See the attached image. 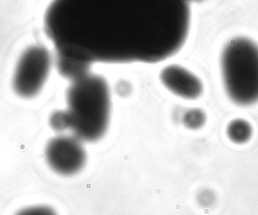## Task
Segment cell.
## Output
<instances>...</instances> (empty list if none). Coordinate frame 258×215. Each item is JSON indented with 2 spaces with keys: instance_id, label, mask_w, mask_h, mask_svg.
Returning a JSON list of instances; mask_svg holds the SVG:
<instances>
[{
  "instance_id": "cell-1",
  "label": "cell",
  "mask_w": 258,
  "mask_h": 215,
  "mask_svg": "<svg viewBox=\"0 0 258 215\" xmlns=\"http://www.w3.org/2000/svg\"><path fill=\"white\" fill-rule=\"evenodd\" d=\"M45 30L57 57L94 63H157L180 51L188 0H53Z\"/></svg>"
},
{
  "instance_id": "cell-2",
  "label": "cell",
  "mask_w": 258,
  "mask_h": 215,
  "mask_svg": "<svg viewBox=\"0 0 258 215\" xmlns=\"http://www.w3.org/2000/svg\"><path fill=\"white\" fill-rule=\"evenodd\" d=\"M64 110L68 129L81 141L104 137L110 124L111 98L105 79L88 74L72 81L67 92Z\"/></svg>"
},
{
  "instance_id": "cell-3",
  "label": "cell",
  "mask_w": 258,
  "mask_h": 215,
  "mask_svg": "<svg viewBox=\"0 0 258 215\" xmlns=\"http://www.w3.org/2000/svg\"><path fill=\"white\" fill-rule=\"evenodd\" d=\"M221 72L233 102L249 106L258 101V46L245 37L232 39L223 50Z\"/></svg>"
},
{
  "instance_id": "cell-4",
  "label": "cell",
  "mask_w": 258,
  "mask_h": 215,
  "mask_svg": "<svg viewBox=\"0 0 258 215\" xmlns=\"http://www.w3.org/2000/svg\"><path fill=\"white\" fill-rule=\"evenodd\" d=\"M51 66L48 50L42 45L27 48L18 60L13 76V89L22 98L36 96L45 85Z\"/></svg>"
},
{
  "instance_id": "cell-5",
  "label": "cell",
  "mask_w": 258,
  "mask_h": 215,
  "mask_svg": "<svg viewBox=\"0 0 258 215\" xmlns=\"http://www.w3.org/2000/svg\"><path fill=\"white\" fill-rule=\"evenodd\" d=\"M45 158L47 164L55 173L71 176L84 168L87 155L81 140L74 136H59L47 144Z\"/></svg>"
},
{
  "instance_id": "cell-6",
  "label": "cell",
  "mask_w": 258,
  "mask_h": 215,
  "mask_svg": "<svg viewBox=\"0 0 258 215\" xmlns=\"http://www.w3.org/2000/svg\"><path fill=\"white\" fill-rule=\"evenodd\" d=\"M160 80L168 90L184 99H197L203 94L201 80L182 66L170 65L164 68Z\"/></svg>"
},
{
  "instance_id": "cell-7",
  "label": "cell",
  "mask_w": 258,
  "mask_h": 215,
  "mask_svg": "<svg viewBox=\"0 0 258 215\" xmlns=\"http://www.w3.org/2000/svg\"><path fill=\"white\" fill-rule=\"evenodd\" d=\"M227 136L233 143H246L252 136L253 129L251 124L245 119H237L231 121L227 128Z\"/></svg>"
},
{
  "instance_id": "cell-8",
  "label": "cell",
  "mask_w": 258,
  "mask_h": 215,
  "mask_svg": "<svg viewBox=\"0 0 258 215\" xmlns=\"http://www.w3.org/2000/svg\"><path fill=\"white\" fill-rule=\"evenodd\" d=\"M184 122L186 126L196 129L204 125L206 122V115L200 109H194L186 113Z\"/></svg>"
},
{
  "instance_id": "cell-9",
  "label": "cell",
  "mask_w": 258,
  "mask_h": 215,
  "mask_svg": "<svg viewBox=\"0 0 258 215\" xmlns=\"http://www.w3.org/2000/svg\"><path fill=\"white\" fill-rule=\"evenodd\" d=\"M15 215H57L55 210L48 205H39L26 207Z\"/></svg>"
},
{
  "instance_id": "cell-10",
  "label": "cell",
  "mask_w": 258,
  "mask_h": 215,
  "mask_svg": "<svg viewBox=\"0 0 258 215\" xmlns=\"http://www.w3.org/2000/svg\"><path fill=\"white\" fill-rule=\"evenodd\" d=\"M196 1H200V0H196Z\"/></svg>"
}]
</instances>
